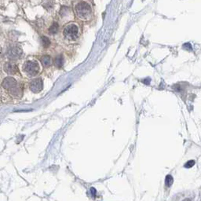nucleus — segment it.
<instances>
[{
    "mask_svg": "<svg viewBox=\"0 0 201 201\" xmlns=\"http://www.w3.org/2000/svg\"><path fill=\"white\" fill-rule=\"evenodd\" d=\"M75 13L79 18L83 21H87L91 18V6L86 2H79L75 5Z\"/></svg>",
    "mask_w": 201,
    "mask_h": 201,
    "instance_id": "1",
    "label": "nucleus"
},
{
    "mask_svg": "<svg viewBox=\"0 0 201 201\" xmlns=\"http://www.w3.org/2000/svg\"><path fill=\"white\" fill-rule=\"evenodd\" d=\"M78 27L74 24L67 25L64 29V31H63L65 37L66 39H70V40L75 39L77 38V35H78Z\"/></svg>",
    "mask_w": 201,
    "mask_h": 201,
    "instance_id": "2",
    "label": "nucleus"
},
{
    "mask_svg": "<svg viewBox=\"0 0 201 201\" xmlns=\"http://www.w3.org/2000/svg\"><path fill=\"white\" fill-rule=\"evenodd\" d=\"M24 70L29 76L36 75L39 72V66L36 62L28 61L24 65Z\"/></svg>",
    "mask_w": 201,
    "mask_h": 201,
    "instance_id": "3",
    "label": "nucleus"
},
{
    "mask_svg": "<svg viewBox=\"0 0 201 201\" xmlns=\"http://www.w3.org/2000/svg\"><path fill=\"white\" fill-rule=\"evenodd\" d=\"M7 55L9 57V59L17 60L22 55L21 48L18 46H13V47H9L8 52H7Z\"/></svg>",
    "mask_w": 201,
    "mask_h": 201,
    "instance_id": "4",
    "label": "nucleus"
},
{
    "mask_svg": "<svg viewBox=\"0 0 201 201\" xmlns=\"http://www.w3.org/2000/svg\"><path fill=\"white\" fill-rule=\"evenodd\" d=\"M43 80L41 79H35L33 81L31 82V83L30 84V89L32 92L34 93H39L43 90Z\"/></svg>",
    "mask_w": 201,
    "mask_h": 201,
    "instance_id": "5",
    "label": "nucleus"
},
{
    "mask_svg": "<svg viewBox=\"0 0 201 201\" xmlns=\"http://www.w3.org/2000/svg\"><path fill=\"white\" fill-rule=\"evenodd\" d=\"M17 86V82L13 77H6L3 81V87L6 90H11Z\"/></svg>",
    "mask_w": 201,
    "mask_h": 201,
    "instance_id": "6",
    "label": "nucleus"
},
{
    "mask_svg": "<svg viewBox=\"0 0 201 201\" xmlns=\"http://www.w3.org/2000/svg\"><path fill=\"white\" fill-rule=\"evenodd\" d=\"M4 71L9 75H13L17 71V66L13 63H6L3 67Z\"/></svg>",
    "mask_w": 201,
    "mask_h": 201,
    "instance_id": "7",
    "label": "nucleus"
},
{
    "mask_svg": "<svg viewBox=\"0 0 201 201\" xmlns=\"http://www.w3.org/2000/svg\"><path fill=\"white\" fill-rule=\"evenodd\" d=\"M10 92H11V94H12L13 96L14 97H16V98H20V97H21L22 94H23L21 88L19 87H17V86L14 87L13 88H12V89L10 90Z\"/></svg>",
    "mask_w": 201,
    "mask_h": 201,
    "instance_id": "8",
    "label": "nucleus"
},
{
    "mask_svg": "<svg viewBox=\"0 0 201 201\" xmlns=\"http://www.w3.org/2000/svg\"><path fill=\"white\" fill-rule=\"evenodd\" d=\"M41 62H42V64H43V65L44 67H48V66H50L52 64V60H51V57L50 56L45 55V56L42 57Z\"/></svg>",
    "mask_w": 201,
    "mask_h": 201,
    "instance_id": "9",
    "label": "nucleus"
},
{
    "mask_svg": "<svg viewBox=\"0 0 201 201\" xmlns=\"http://www.w3.org/2000/svg\"><path fill=\"white\" fill-rule=\"evenodd\" d=\"M58 30H59V25L57 23L54 22L53 25L50 26V28H49V32H50V34L54 35L57 33Z\"/></svg>",
    "mask_w": 201,
    "mask_h": 201,
    "instance_id": "10",
    "label": "nucleus"
},
{
    "mask_svg": "<svg viewBox=\"0 0 201 201\" xmlns=\"http://www.w3.org/2000/svg\"><path fill=\"white\" fill-rule=\"evenodd\" d=\"M54 63H55V65L57 68H61L63 66V63H64V60H63L62 56L57 57L55 60H54Z\"/></svg>",
    "mask_w": 201,
    "mask_h": 201,
    "instance_id": "11",
    "label": "nucleus"
},
{
    "mask_svg": "<svg viewBox=\"0 0 201 201\" xmlns=\"http://www.w3.org/2000/svg\"><path fill=\"white\" fill-rule=\"evenodd\" d=\"M41 40H42V44H43V47L47 48V47H48L49 46H50V41L47 37H46V36H43V37H42Z\"/></svg>",
    "mask_w": 201,
    "mask_h": 201,
    "instance_id": "12",
    "label": "nucleus"
},
{
    "mask_svg": "<svg viewBox=\"0 0 201 201\" xmlns=\"http://www.w3.org/2000/svg\"><path fill=\"white\" fill-rule=\"evenodd\" d=\"M173 182H174V180H173L172 176L170 175V174H168V175L166 176V180H165V184H166V185L167 187H170V185H172Z\"/></svg>",
    "mask_w": 201,
    "mask_h": 201,
    "instance_id": "13",
    "label": "nucleus"
},
{
    "mask_svg": "<svg viewBox=\"0 0 201 201\" xmlns=\"http://www.w3.org/2000/svg\"><path fill=\"white\" fill-rule=\"evenodd\" d=\"M194 164H195L194 160H190V161H188L187 163H185V167H186V168H190V167H192V166H194Z\"/></svg>",
    "mask_w": 201,
    "mask_h": 201,
    "instance_id": "14",
    "label": "nucleus"
},
{
    "mask_svg": "<svg viewBox=\"0 0 201 201\" xmlns=\"http://www.w3.org/2000/svg\"><path fill=\"white\" fill-rule=\"evenodd\" d=\"M2 56H3V50H2V48L0 47V57H2Z\"/></svg>",
    "mask_w": 201,
    "mask_h": 201,
    "instance_id": "15",
    "label": "nucleus"
}]
</instances>
